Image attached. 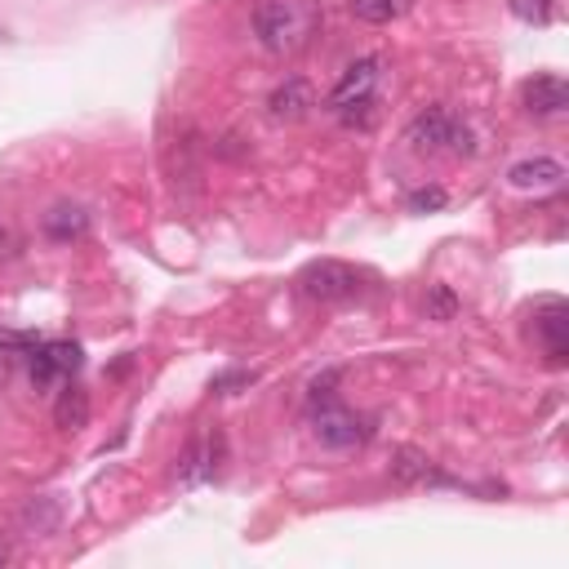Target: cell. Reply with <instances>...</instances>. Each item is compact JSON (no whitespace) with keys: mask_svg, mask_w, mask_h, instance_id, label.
Returning <instances> with one entry per match:
<instances>
[{"mask_svg":"<svg viewBox=\"0 0 569 569\" xmlns=\"http://www.w3.org/2000/svg\"><path fill=\"white\" fill-rule=\"evenodd\" d=\"M254 31L263 40V50H271V54L299 50L312 31V10L299 5V0H263L254 14Z\"/></svg>","mask_w":569,"mask_h":569,"instance_id":"1","label":"cell"},{"mask_svg":"<svg viewBox=\"0 0 569 569\" xmlns=\"http://www.w3.org/2000/svg\"><path fill=\"white\" fill-rule=\"evenodd\" d=\"M405 142H409V152H418V156L445 152V148H450V152H471L467 125H458L454 112H445V108H422V112L409 121Z\"/></svg>","mask_w":569,"mask_h":569,"instance_id":"2","label":"cell"},{"mask_svg":"<svg viewBox=\"0 0 569 569\" xmlns=\"http://www.w3.org/2000/svg\"><path fill=\"white\" fill-rule=\"evenodd\" d=\"M299 290L316 303H347V299L361 294V271L347 267V263H334V258H320V263L303 267Z\"/></svg>","mask_w":569,"mask_h":569,"instance_id":"3","label":"cell"},{"mask_svg":"<svg viewBox=\"0 0 569 569\" xmlns=\"http://www.w3.org/2000/svg\"><path fill=\"white\" fill-rule=\"evenodd\" d=\"M374 85H378V59H361V63H352L343 76H339V85L329 89V108L334 112H356V108H374Z\"/></svg>","mask_w":569,"mask_h":569,"instance_id":"4","label":"cell"},{"mask_svg":"<svg viewBox=\"0 0 569 569\" xmlns=\"http://www.w3.org/2000/svg\"><path fill=\"white\" fill-rule=\"evenodd\" d=\"M316 437H320V445H329V450H352V445H361L365 437H369V427L352 414V409H343V405H320L316 409Z\"/></svg>","mask_w":569,"mask_h":569,"instance_id":"5","label":"cell"},{"mask_svg":"<svg viewBox=\"0 0 569 569\" xmlns=\"http://www.w3.org/2000/svg\"><path fill=\"white\" fill-rule=\"evenodd\" d=\"M80 347L76 343H36L31 347V378L36 383H54V378H67L80 369Z\"/></svg>","mask_w":569,"mask_h":569,"instance_id":"6","label":"cell"},{"mask_svg":"<svg viewBox=\"0 0 569 569\" xmlns=\"http://www.w3.org/2000/svg\"><path fill=\"white\" fill-rule=\"evenodd\" d=\"M312 108H316V89H312L303 76L280 80V85L271 89V99H267V116H271V121H303Z\"/></svg>","mask_w":569,"mask_h":569,"instance_id":"7","label":"cell"},{"mask_svg":"<svg viewBox=\"0 0 569 569\" xmlns=\"http://www.w3.org/2000/svg\"><path fill=\"white\" fill-rule=\"evenodd\" d=\"M218 454H223V437H214V441H192L182 450V458H178V485H201V481H210L214 471H218Z\"/></svg>","mask_w":569,"mask_h":569,"instance_id":"8","label":"cell"},{"mask_svg":"<svg viewBox=\"0 0 569 569\" xmlns=\"http://www.w3.org/2000/svg\"><path fill=\"white\" fill-rule=\"evenodd\" d=\"M392 477H396L401 485H450L441 471H437V463L427 458L422 450H414V445H401V450L392 454Z\"/></svg>","mask_w":569,"mask_h":569,"instance_id":"9","label":"cell"},{"mask_svg":"<svg viewBox=\"0 0 569 569\" xmlns=\"http://www.w3.org/2000/svg\"><path fill=\"white\" fill-rule=\"evenodd\" d=\"M565 178V165L552 161V156H534V161H520L507 169V182L520 187V192H543V187H560Z\"/></svg>","mask_w":569,"mask_h":569,"instance_id":"10","label":"cell"},{"mask_svg":"<svg viewBox=\"0 0 569 569\" xmlns=\"http://www.w3.org/2000/svg\"><path fill=\"white\" fill-rule=\"evenodd\" d=\"M526 108L534 116H560L569 108V85L560 76H534V80H526Z\"/></svg>","mask_w":569,"mask_h":569,"instance_id":"11","label":"cell"},{"mask_svg":"<svg viewBox=\"0 0 569 569\" xmlns=\"http://www.w3.org/2000/svg\"><path fill=\"white\" fill-rule=\"evenodd\" d=\"M89 231V214L80 210V205H54L50 214H45V236L50 241H59V245H72V241H80V236Z\"/></svg>","mask_w":569,"mask_h":569,"instance_id":"12","label":"cell"},{"mask_svg":"<svg viewBox=\"0 0 569 569\" xmlns=\"http://www.w3.org/2000/svg\"><path fill=\"white\" fill-rule=\"evenodd\" d=\"M539 334H543V347H547L552 365H565V356H569V312L560 303H552L539 316Z\"/></svg>","mask_w":569,"mask_h":569,"instance_id":"13","label":"cell"},{"mask_svg":"<svg viewBox=\"0 0 569 569\" xmlns=\"http://www.w3.org/2000/svg\"><path fill=\"white\" fill-rule=\"evenodd\" d=\"M54 422L63 427V432H80V427L89 422V396L80 388H67L54 405Z\"/></svg>","mask_w":569,"mask_h":569,"instance_id":"14","label":"cell"},{"mask_svg":"<svg viewBox=\"0 0 569 569\" xmlns=\"http://www.w3.org/2000/svg\"><path fill=\"white\" fill-rule=\"evenodd\" d=\"M347 10L361 23H392L401 14V0H347Z\"/></svg>","mask_w":569,"mask_h":569,"instance_id":"15","label":"cell"},{"mask_svg":"<svg viewBox=\"0 0 569 569\" xmlns=\"http://www.w3.org/2000/svg\"><path fill=\"white\" fill-rule=\"evenodd\" d=\"M454 316H458V294L437 280L432 290H427V320H454Z\"/></svg>","mask_w":569,"mask_h":569,"instance_id":"16","label":"cell"},{"mask_svg":"<svg viewBox=\"0 0 569 569\" xmlns=\"http://www.w3.org/2000/svg\"><path fill=\"white\" fill-rule=\"evenodd\" d=\"M450 197H445V187H418V192H409V214H432V210H441Z\"/></svg>","mask_w":569,"mask_h":569,"instance_id":"17","label":"cell"},{"mask_svg":"<svg viewBox=\"0 0 569 569\" xmlns=\"http://www.w3.org/2000/svg\"><path fill=\"white\" fill-rule=\"evenodd\" d=\"M23 520H27V530L45 534V530H54V520H59V507L40 498V503H31V507H27V516H23Z\"/></svg>","mask_w":569,"mask_h":569,"instance_id":"18","label":"cell"},{"mask_svg":"<svg viewBox=\"0 0 569 569\" xmlns=\"http://www.w3.org/2000/svg\"><path fill=\"white\" fill-rule=\"evenodd\" d=\"M516 14H520V18H534V23H547L552 0H516Z\"/></svg>","mask_w":569,"mask_h":569,"instance_id":"19","label":"cell"},{"mask_svg":"<svg viewBox=\"0 0 569 569\" xmlns=\"http://www.w3.org/2000/svg\"><path fill=\"white\" fill-rule=\"evenodd\" d=\"M245 383H254V374H218V378H214V392H227V388H245Z\"/></svg>","mask_w":569,"mask_h":569,"instance_id":"20","label":"cell"},{"mask_svg":"<svg viewBox=\"0 0 569 569\" xmlns=\"http://www.w3.org/2000/svg\"><path fill=\"white\" fill-rule=\"evenodd\" d=\"M0 245H5V227H0Z\"/></svg>","mask_w":569,"mask_h":569,"instance_id":"21","label":"cell"}]
</instances>
